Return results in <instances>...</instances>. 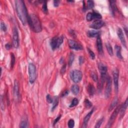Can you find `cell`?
Instances as JSON below:
<instances>
[{
    "label": "cell",
    "mask_w": 128,
    "mask_h": 128,
    "mask_svg": "<svg viewBox=\"0 0 128 128\" xmlns=\"http://www.w3.org/2000/svg\"><path fill=\"white\" fill-rule=\"evenodd\" d=\"M16 10L17 15L23 25L28 23V14L25 3L22 0H17L15 1Z\"/></svg>",
    "instance_id": "cell-1"
},
{
    "label": "cell",
    "mask_w": 128,
    "mask_h": 128,
    "mask_svg": "<svg viewBox=\"0 0 128 128\" xmlns=\"http://www.w3.org/2000/svg\"><path fill=\"white\" fill-rule=\"evenodd\" d=\"M28 23L31 28L36 33H40L42 30V26L39 17L34 14L28 16Z\"/></svg>",
    "instance_id": "cell-2"
},
{
    "label": "cell",
    "mask_w": 128,
    "mask_h": 128,
    "mask_svg": "<svg viewBox=\"0 0 128 128\" xmlns=\"http://www.w3.org/2000/svg\"><path fill=\"white\" fill-rule=\"evenodd\" d=\"M64 38L63 36L61 37H55L52 39L50 45L53 50H56L61 46V45L63 43Z\"/></svg>",
    "instance_id": "cell-3"
},
{
    "label": "cell",
    "mask_w": 128,
    "mask_h": 128,
    "mask_svg": "<svg viewBox=\"0 0 128 128\" xmlns=\"http://www.w3.org/2000/svg\"><path fill=\"white\" fill-rule=\"evenodd\" d=\"M29 81L31 84H33L36 80V68L33 63H30L29 65Z\"/></svg>",
    "instance_id": "cell-4"
},
{
    "label": "cell",
    "mask_w": 128,
    "mask_h": 128,
    "mask_svg": "<svg viewBox=\"0 0 128 128\" xmlns=\"http://www.w3.org/2000/svg\"><path fill=\"white\" fill-rule=\"evenodd\" d=\"M82 73L78 70H75L72 71L70 73V77L71 80L75 83H78L82 79Z\"/></svg>",
    "instance_id": "cell-5"
},
{
    "label": "cell",
    "mask_w": 128,
    "mask_h": 128,
    "mask_svg": "<svg viewBox=\"0 0 128 128\" xmlns=\"http://www.w3.org/2000/svg\"><path fill=\"white\" fill-rule=\"evenodd\" d=\"M98 68L99 71L100 72L101 75V81L103 82V83H105V81L106 80L107 75V73L108 71L107 67L105 66L104 64L100 63H99L98 65Z\"/></svg>",
    "instance_id": "cell-6"
},
{
    "label": "cell",
    "mask_w": 128,
    "mask_h": 128,
    "mask_svg": "<svg viewBox=\"0 0 128 128\" xmlns=\"http://www.w3.org/2000/svg\"><path fill=\"white\" fill-rule=\"evenodd\" d=\"M19 32L16 27H15L13 29V46L17 49L19 47Z\"/></svg>",
    "instance_id": "cell-7"
},
{
    "label": "cell",
    "mask_w": 128,
    "mask_h": 128,
    "mask_svg": "<svg viewBox=\"0 0 128 128\" xmlns=\"http://www.w3.org/2000/svg\"><path fill=\"white\" fill-rule=\"evenodd\" d=\"M106 81H107V84H106V90H105V97H106L107 99H108L110 98L111 94L112 84V79L109 76H107Z\"/></svg>",
    "instance_id": "cell-8"
},
{
    "label": "cell",
    "mask_w": 128,
    "mask_h": 128,
    "mask_svg": "<svg viewBox=\"0 0 128 128\" xmlns=\"http://www.w3.org/2000/svg\"><path fill=\"white\" fill-rule=\"evenodd\" d=\"M120 108V106H118L116 109L112 114L111 115L109 121L108 123V124L106 126L107 128H110L113 124V123H114L115 121L116 118H117V116H118L119 113V110Z\"/></svg>",
    "instance_id": "cell-9"
},
{
    "label": "cell",
    "mask_w": 128,
    "mask_h": 128,
    "mask_svg": "<svg viewBox=\"0 0 128 128\" xmlns=\"http://www.w3.org/2000/svg\"><path fill=\"white\" fill-rule=\"evenodd\" d=\"M113 76L115 91L116 93H118L119 90V70L117 68H116L114 70Z\"/></svg>",
    "instance_id": "cell-10"
},
{
    "label": "cell",
    "mask_w": 128,
    "mask_h": 128,
    "mask_svg": "<svg viewBox=\"0 0 128 128\" xmlns=\"http://www.w3.org/2000/svg\"><path fill=\"white\" fill-rule=\"evenodd\" d=\"M87 20L88 21H91L95 19L100 20L102 19V15L100 13L96 12L93 13H88L86 16Z\"/></svg>",
    "instance_id": "cell-11"
},
{
    "label": "cell",
    "mask_w": 128,
    "mask_h": 128,
    "mask_svg": "<svg viewBox=\"0 0 128 128\" xmlns=\"http://www.w3.org/2000/svg\"><path fill=\"white\" fill-rule=\"evenodd\" d=\"M68 44L69 46V47L71 49L75 50H83V46H82L80 44L76 42V41L74 40H69L68 41Z\"/></svg>",
    "instance_id": "cell-12"
},
{
    "label": "cell",
    "mask_w": 128,
    "mask_h": 128,
    "mask_svg": "<svg viewBox=\"0 0 128 128\" xmlns=\"http://www.w3.org/2000/svg\"><path fill=\"white\" fill-rule=\"evenodd\" d=\"M105 25V23L101 20H95L94 22L92 23L90 25V27L91 28H93L94 29L98 30L100 28H101L102 27L104 26Z\"/></svg>",
    "instance_id": "cell-13"
},
{
    "label": "cell",
    "mask_w": 128,
    "mask_h": 128,
    "mask_svg": "<svg viewBox=\"0 0 128 128\" xmlns=\"http://www.w3.org/2000/svg\"><path fill=\"white\" fill-rule=\"evenodd\" d=\"M14 95L16 99L18 100L20 97V88L19 84L17 80L14 81Z\"/></svg>",
    "instance_id": "cell-14"
},
{
    "label": "cell",
    "mask_w": 128,
    "mask_h": 128,
    "mask_svg": "<svg viewBox=\"0 0 128 128\" xmlns=\"http://www.w3.org/2000/svg\"><path fill=\"white\" fill-rule=\"evenodd\" d=\"M117 34L118 35L119 38V39L121 41L122 44L123 45V46H124V47L127 48L126 41V40L125 38L124 33H123V31L121 29L118 28V29L117 30Z\"/></svg>",
    "instance_id": "cell-15"
},
{
    "label": "cell",
    "mask_w": 128,
    "mask_h": 128,
    "mask_svg": "<svg viewBox=\"0 0 128 128\" xmlns=\"http://www.w3.org/2000/svg\"><path fill=\"white\" fill-rule=\"evenodd\" d=\"M97 47L99 53L100 54H102L103 53V44L102 41L100 36L97 37Z\"/></svg>",
    "instance_id": "cell-16"
},
{
    "label": "cell",
    "mask_w": 128,
    "mask_h": 128,
    "mask_svg": "<svg viewBox=\"0 0 128 128\" xmlns=\"http://www.w3.org/2000/svg\"><path fill=\"white\" fill-rule=\"evenodd\" d=\"M128 108V99L126 100L124 103H123L121 106H120V108L119 110V113H120V116L121 117H123L124 114Z\"/></svg>",
    "instance_id": "cell-17"
},
{
    "label": "cell",
    "mask_w": 128,
    "mask_h": 128,
    "mask_svg": "<svg viewBox=\"0 0 128 128\" xmlns=\"http://www.w3.org/2000/svg\"><path fill=\"white\" fill-rule=\"evenodd\" d=\"M110 8L112 14L114 16L115 12L118 11V8L116 5V2L115 1H110Z\"/></svg>",
    "instance_id": "cell-18"
},
{
    "label": "cell",
    "mask_w": 128,
    "mask_h": 128,
    "mask_svg": "<svg viewBox=\"0 0 128 128\" xmlns=\"http://www.w3.org/2000/svg\"><path fill=\"white\" fill-rule=\"evenodd\" d=\"M100 33L99 32L94 31V30H91L87 32V36L90 38H95L98 37L99 36H100Z\"/></svg>",
    "instance_id": "cell-19"
},
{
    "label": "cell",
    "mask_w": 128,
    "mask_h": 128,
    "mask_svg": "<svg viewBox=\"0 0 128 128\" xmlns=\"http://www.w3.org/2000/svg\"><path fill=\"white\" fill-rule=\"evenodd\" d=\"M93 112H94V109H93L92 110H91L87 115H86V116L85 117L84 119V123H83V127H84V128H86L87 127V124L88 123L90 120V119L91 117V116H92V115L93 113Z\"/></svg>",
    "instance_id": "cell-20"
},
{
    "label": "cell",
    "mask_w": 128,
    "mask_h": 128,
    "mask_svg": "<svg viewBox=\"0 0 128 128\" xmlns=\"http://www.w3.org/2000/svg\"><path fill=\"white\" fill-rule=\"evenodd\" d=\"M118 99L117 97H116L115 98H114L113 100V101L112 102L110 106L109 109V111L111 112L112 111V110H113L114 108L116 107L117 106V105L118 104Z\"/></svg>",
    "instance_id": "cell-21"
},
{
    "label": "cell",
    "mask_w": 128,
    "mask_h": 128,
    "mask_svg": "<svg viewBox=\"0 0 128 128\" xmlns=\"http://www.w3.org/2000/svg\"><path fill=\"white\" fill-rule=\"evenodd\" d=\"M87 91L90 96H93L95 93V89L94 86L92 84H89L87 87Z\"/></svg>",
    "instance_id": "cell-22"
},
{
    "label": "cell",
    "mask_w": 128,
    "mask_h": 128,
    "mask_svg": "<svg viewBox=\"0 0 128 128\" xmlns=\"http://www.w3.org/2000/svg\"><path fill=\"white\" fill-rule=\"evenodd\" d=\"M115 48L116 51V55L117 57L120 59H123V57L121 54V47L118 45H116Z\"/></svg>",
    "instance_id": "cell-23"
},
{
    "label": "cell",
    "mask_w": 128,
    "mask_h": 128,
    "mask_svg": "<svg viewBox=\"0 0 128 128\" xmlns=\"http://www.w3.org/2000/svg\"><path fill=\"white\" fill-rule=\"evenodd\" d=\"M71 91L72 93L75 95H77L79 94L80 91L79 87L77 85H74L72 86Z\"/></svg>",
    "instance_id": "cell-24"
},
{
    "label": "cell",
    "mask_w": 128,
    "mask_h": 128,
    "mask_svg": "<svg viewBox=\"0 0 128 128\" xmlns=\"http://www.w3.org/2000/svg\"><path fill=\"white\" fill-rule=\"evenodd\" d=\"M53 106L52 108V111H53L56 108L57 106L59 104V98L57 96H55L54 97V100H53Z\"/></svg>",
    "instance_id": "cell-25"
},
{
    "label": "cell",
    "mask_w": 128,
    "mask_h": 128,
    "mask_svg": "<svg viewBox=\"0 0 128 128\" xmlns=\"http://www.w3.org/2000/svg\"><path fill=\"white\" fill-rule=\"evenodd\" d=\"M106 48H107L108 53L110 55L112 56L113 55V48H112V47L111 46V45L109 43H107L106 45Z\"/></svg>",
    "instance_id": "cell-26"
},
{
    "label": "cell",
    "mask_w": 128,
    "mask_h": 128,
    "mask_svg": "<svg viewBox=\"0 0 128 128\" xmlns=\"http://www.w3.org/2000/svg\"><path fill=\"white\" fill-rule=\"evenodd\" d=\"M11 68L13 69L14 66L15 65V62H16L15 55L13 53L11 54Z\"/></svg>",
    "instance_id": "cell-27"
},
{
    "label": "cell",
    "mask_w": 128,
    "mask_h": 128,
    "mask_svg": "<svg viewBox=\"0 0 128 128\" xmlns=\"http://www.w3.org/2000/svg\"><path fill=\"white\" fill-rule=\"evenodd\" d=\"M74 59H75V56L74 54L71 53L70 55L69 58V61H68V64H69V66H71L72 65L73 62H74Z\"/></svg>",
    "instance_id": "cell-28"
},
{
    "label": "cell",
    "mask_w": 128,
    "mask_h": 128,
    "mask_svg": "<svg viewBox=\"0 0 128 128\" xmlns=\"http://www.w3.org/2000/svg\"><path fill=\"white\" fill-rule=\"evenodd\" d=\"M90 76L92 78V79L95 81L97 82L98 81V77L97 74V73H96L95 72H91Z\"/></svg>",
    "instance_id": "cell-29"
},
{
    "label": "cell",
    "mask_w": 128,
    "mask_h": 128,
    "mask_svg": "<svg viewBox=\"0 0 128 128\" xmlns=\"http://www.w3.org/2000/svg\"><path fill=\"white\" fill-rule=\"evenodd\" d=\"M42 10H43V12L45 14H47L48 13L47 1H44L43 5V6H42Z\"/></svg>",
    "instance_id": "cell-30"
},
{
    "label": "cell",
    "mask_w": 128,
    "mask_h": 128,
    "mask_svg": "<svg viewBox=\"0 0 128 128\" xmlns=\"http://www.w3.org/2000/svg\"><path fill=\"white\" fill-rule=\"evenodd\" d=\"M84 104H85V106L86 108H87V109L91 108V107H92V103H91L90 101L88 99H86L85 100Z\"/></svg>",
    "instance_id": "cell-31"
},
{
    "label": "cell",
    "mask_w": 128,
    "mask_h": 128,
    "mask_svg": "<svg viewBox=\"0 0 128 128\" xmlns=\"http://www.w3.org/2000/svg\"><path fill=\"white\" fill-rule=\"evenodd\" d=\"M78 103H79V100L77 98H74L72 100V102L70 105V107L72 108V107H75L78 104Z\"/></svg>",
    "instance_id": "cell-32"
},
{
    "label": "cell",
    "mask_w": 128,
    "mask_h": 128,
    "mask_svg": "<svg viewBox=\"0 0 128 128\" xmlns=\"http://www.w3.org/2000/svg\"><path fill=\"white\" fill-rule=\"evenodd\" d=\"M20 128H28L29 127V125L28 123L26 121H23L21 122L20 125Z\"/></svg>",
    "instance_id": "cell-33"
},
{
    "label": "cell",
    "mask_w": 128,
    "mask_h": 128,
    "mask_svg": "<svg viewBox=\"0 0 128 128\" xmlns=\"http://www.w3.org/2000/svg\"><path fill=\"white\" fill-rule=\"evenodd\" d=\"M87 49H88V53L89 54L90 57H91V59H92V60H94V59H95V53L90 48H88Z\"/></svg>",
    "instance_id": "cell-34"
},
{
    "label": "cell",
    "mask_w": 128,
    "mask_h": 128,
    "mask_svg": "<svg viewBox=\"0 0 128 128\" xmlns=\"http://www.w3.org/2000/svg\"><path fill=\"white\" fill-rule=\"evenodd\" d=\"M94 7V3L93 1H87V8L88 9H91Z\"/></svg>",
    "instance_id": "cell-35"
},
{
    "label": "cell",
    "mask_w": 128,
    "mask_h": 128,
    "mask_svg": "<svg viewBox=\"0 0 128 128\" xmlns=\"http://www.w3.org/2000/svg\"><path fill=\"white\" fill-rule=\"evenodd\" d=\"M103 120H104V118H102L101 119L99 120L97 122V123H96V125L95 126V128H100L101 127V126L102 124V123L103 122Z\"/></svg>",
    "instance_id": "cell-36"
},
{
    "label": "cell",
    "mask_w": 128,
    "mask_h": 128,
    "mask_svg": "<svg viewBox=\"0 0 128 128\" xmlns=\"http://www.w3.org/2000/svg\"><path fill=\"white\" fill-rule=\"evenodd\" d=\"M75 126V122L73 119H70L68 122V127L70 128H74Z\"/></svg>",
    "instance_id": "cell-37"
},
{
    "label": "cell",
    "mask_w": 128,
    "mask_h": 128,
    "mask_svg": "<svg viewBox=\"0 0 128 128\" xmlns=\"http://www.w3.org/2000/svg\"><path fill=\"white\" fill-rule=\"evenodd\" d=\"M1 30L2 31H3L4 32H6L7 31V27L6 26V25L4 23L1 22Z\"/></svg>",
    "instance_id": "cell-38"
},
{
    "label": "cell",
    "mask_w": 128,
    "mask_h": 128,
    "mask_svg": "<svg viewBox=\"0 0 128 128\" xmlns=\"http://www.w3.org/2000/svg\"><path fill=\"white\" fill-rule=\"evenodd\" d=\"M46 99H47V102L51 104V103H53V99L51 97V96H50V95H47V97H46Z\"/></svg>",
    "instance_id": "cell-39"
},
{
    "label": "cell",
    "mask_w": 128,
    "mask_h": 128,
    "mask_svg": "<svg viewBox=\"0 0 128 128\" xmlns=\"http://www.w3.org/2000/svg\"><path fill=\"white\" fill-rule=\"evenodd\" d=\"M1 109L2 110L4 111V110H5L4 101L3 97L2 96H1Z\"/></svg>",
    "instance_id": "cell-40"
},
{
    "label": "cell",
    "mask_w": 128,
    "mask_h": 128,
    "mask_svg": "<svg viewBox=\"0 0 128 128\" xmlns=\"http://www.w3.org/2000/svg\"><path fill=\"white\" fill-rule=\"evenodd\" d=\"M66 65L65 64V65H64L63 66V67H62V69L61 70V73H62V74H65V73L66 72Z\"/></svg>",
    "instance_id": "cell-41"
},
{
    "label": "cell",
    "mask_w": 128,
    "mask_h": 128,
    "mask_svg": "<svg viewBox=\"0 0 128 128\" xmlns=\"http://www.w3.org/2000/svg\"><path fill=\"white\" fill-rule=\"evenodd\" d=\"M61 115H59V116H58V117H57V118L56 119L54 120V123H53V125H54H54H55L57 124V122H58L59 121V120H60V119H61Z\"/></svg>",
    "instance_id": "cell-42"
},
{
    "label": "cell",
    "mask_w": 128,
    "mask_h": 128,
    "mask_svg": "<svg viewBox=\"0 0 128 128\" xmlns=\"http://www.w3.org/2000/svg\"><path fill=\"white\" fill-rule=\"evenodd\" d=\"M69 90H66L65 91H64L62 94V95H61L62 97H65V96H67L69 94Z\"/></svg>",
    "instance_id": "cell-43"
},
{
    "label": "cell",
    "mask_w": 128,
    "mask_h": 128,
    "mask_svg": "<svg viewBox=\"0 0 128 128\" xmlns=\"http://www.w3.org/2000/svg\"><path fill=\"white\" fill-rule=\"evenodd\" d=\"M84 62V58L82 56H80L79 57V63L80 65H82V64H83Z\"/></svg>",
    "instance_id": "cell-44"
},
{
    "label": "cell",
    "mask_w": 128,
    "mask_h": 128,
    "mask_svg": "<svg viewBox=\"0 0 128 128\" xmlns=\"http://www.w3.org/2000/svg\"><path fill=\"white\" fill-rule=\"evenodd\" d=\"M60 1H57V0H55V1H54V5L55 7H58L59 4H60Z\"/></svg>",
    "instance_id": "cell-45"
},
{
    "label": "cell",
    "mask_w": 128,
    "mask_h": 128,
    "mask_svg": "<svg viewBox=\"0 0 128 128\" xmlns=\"http://www.w3.org/2000/svg\"><path fill=\"white\" fill-rule=\"evenodd\" d=\"M5 47L7 50H10L11 48H12V45L9 43H7L5 45Z\"/></svg>",
    "instance_id": "cell-46"
}]
</instances>
